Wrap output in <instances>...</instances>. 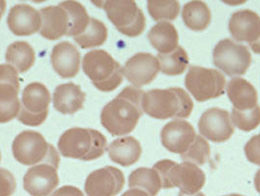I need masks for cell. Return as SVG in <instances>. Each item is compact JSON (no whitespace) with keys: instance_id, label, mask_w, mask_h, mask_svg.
I'll return each mask as SVG.
<instances>
[{"instance_id":"1","label":"cell","mask_w":260,"mask_h":196,"mask_svg":"<svg viewBox=\"0 0 260 196\" xmlns=\"http://www.w3.org/2000/svg\"><path fill=\"white\" fill-rule=\"evenodd\" d=\"M144 92L135 87H126L105 105L101 112V124L114 136H122L136 128L143 115Z\"/></svg>"},{"instance_id":"2","label":"cell","mask_w":260,"mask_h":196,"mask_svg":"<svg viewBox=\"0 0 260 196\" xmlns=\"http://www.w3.org/2000/svg\"><path fill=\"white\" fill-rule=\"evenodd\" d=\"M194 103L190 95L180 88L152 90L144 92L142 109L148 116L158 119L190 117Z\"/></svg>"},{"instance_id":"3","label":"cell","mask_w":260,"mask_h":196,"mask_svg":"<svg viewBox=\"0 0 260 196\" xmlns=\"http://www.w3.org/2000/svg\"><path fill=\"white\" fill-rule=\"evenodd\" d=\"M108 142L102 132L93 129L72 128L60 136L58 148L66 158L92 161L104 155Z\"/></svg>"},{"instance_id":"4","label":"cell","mask_w":260,"mask_h":196,"mask_svg":"<svg viewBox=\"0 0 260 196\" xmlns=\"http://www.w3.org/2000/svg\"><path fill=\"white\" fill-rule=\"evenodd\" d=\"M153 169L158 173L162 188L177 187L185 194H195L206 184V174L195 164L183 162L178 164L171 160H161Z\"/></svg>"},{"instance_id":"5","label":"cell","mask_w":260,"mask_h":196,"mask_svg":"<svg viewBox=\"0 0 260 196\" xmlns=\"http://www.w3.org/2000/svg\"><path fill=\"white\" fill-rule=\"evenodd\" d=\"M82 69L96 89L104 92L117 90L123 80L122 67L106 50L96 49L86 53Z\"/></svg>"},{"instance_id":"6","label":"cell","mask_w":260,"mask_h":196,"mask_svg":"<svg viewBox=\"0 0 260 196\" xmlns=\"http://www.w3.org/2000/svg\"><path fill=\"white\" fill-rule=\"evenodd\" d=\"M100 3L107 17L119 33L129 38L138 37L143 33L146 18L135 1L107 0Z\"/></svg>"},{"instance_id":"7","label":"cell","mask_w":260,"mask_h":196,"mask_svg":"<svg viewBox=\"0 0 260 196\" xmlns=\"http://www.w3.org/2000/svg\"><path fill=\"white\" fill-rule=\"evenodd\" d=\"M60 157L53 145L44 161L30 167L24 177V188L31 196H48L59 184Z\"/></svg>"},{"instance_id":"8","label":"cell","mask_w":260,"mask_h":196,"mask_svg":"<svg viewBox=\"0 0 260 196\" xmlns=\"http://www.w3.org/2000/svg\"><path fill=\"white\" fill-rule=\"evenodd\" d=\"M185 87L197 101L205 102L224 94L226 79L215 69L192 66L185 77Z\"/></svg>"},{"instance_id":"9","label":"cell","mask_w":260,"mask_h":196,"mask_svg":"<svg viewBox=\"0 0 260 196\" xmlns=\"http://www.w3.org/2000/svg\"><path fill=\"white\" fill-rule=\"evenodd\" d=\"M51 96L48 89L41 82H30L22 93L18 120L28 127H38L48 116Z\"/></svg>"},{"instance_id":"10","label":"cell","mask_w":260,"mask_h":196,"mask_svg":"<svg viewBox=\"0 0 260 196\" xmlns=\"http://www.w3.org/2000/svg\"><path fill=\"white\" fill-rule=\"evenodd\" d=\"M213 63L227 76H242L251 64V54L247 46L232 39H223L213 49Z\"/></svg>"},{"instance_id":"11","label":"cell","mask_w":260,"mask_h":196,"mask_svg":"<svg viewBox=\"0 0 260 196\" xmlns=\"http://www.w3.org/2000/svg\"><path fill=\"white\" fill-rule=\"evenodd\" d=\"M19 91L17 70L9 64H0V124L9 123L18 117L21 108Z\"/></svg>"},{"instance_id":"12","label":"cell","mask_w":260,"mask_h":196,"mask_svg":"<svg viewBox=\"0 0 260 196\" xmlns=\"http://www.w3.org/2000/svg\"><path fill=\"white\" fill-rule=\"evenodd\" d=\"M50 145L38 131H22L14 139L12 145L14 158L26 166L38 165L46 159Z\"/></svg>"},{"instance_id":"13","label":"cell","mask_w":260,"mask_h":196,"mask_svg":"<svg viewBox=\"0 0 260 196\" xmlns=\"http://www.w3.org/2000/svg\"><path fill=\"white\" fill-rule=\"evenodd\" d=\"M198 127L204 137L216 144L227 142L234 133V126L229 112L216 107L204 112Z\"/></svg>"},{"instance_id":"14","label":"cell","mask_w":260,"mask_h":196,"mask_svg":"<svg viewBox=\"0 0 260 196\" xmlns=\"http://www.w3.org/2000/svg\"><path fill=\"white\" fill-rule=\"evenodd\" d=\"M124 183L125 179L121 171L107 166L89 174L84 189L87 196H116L122 190Z\"/></svg>"},{"instance_id":"15","label":"cell","mask_w":260,"mask_h":196,"mask_svg":"<svg viewBox=\"0 0 260 196\" xmlns=\"http://www.w3.org/2000/svg\"><path fill=\"white\" fill-rule=\"evenodd\" d=\"M159 71V62L151 53H137L130 57L122 67L123 76L138 89L151 83Z\"/></svg>"},{"instance_id":"16","label":"cell","mask_w":260,"mask_h":196,"mask_svg":"<svg viewBox=\"0 0 260 196\" xmlns=\"http://www.w3.org/2000/svg\"><path fill=\"white\" fill-rule=\"evenodd\" d=\"M194 127L187 121L173 120L168 123L160 132V141L169 152L182 155L195 141Z\"/></svg>"},{"instance_id":"17","label":"cell","mask_w":260,"mask_h":196,"mask_svg":"<svg viewBox=\"0 0 260 196\" xmlns=\"http://www.w3.org/2000/svg\"><path fill=\"white\" fill-rule=\"evenodd\" d=\"M7 25L15 36H32L40 31L41 16L37 9L26 3H19L10 9Z\"/></svg>"},{"instance_id":"18","label":"cell","mask_w":260,"mask_h":196,"mask_svg":"<svg viewBox=\"0 0 260 196\" xmlns=\"http://www.w3.org/2000/svg\"><path fill=\"white\" fill-rule=\"evenodd\" d=\"M229 32L239 42L251 44L260 38V17L254 11L245 9L236 11L229 20Z\"/></svg>"},{"instance_id":"19","label":"cell","mask_w":260,"mask_h":196,"mask_svg":"<svg viewBox=\"0 0 260 196\" xmlns=\"http://www.w3.org/2000/svg\"><path fill=\"white\" fill-rule=\"evenodd\" d=\"M51 64L54 71L63 78H75L79 72L80 53L70 41H61L53 47Z\"/></svg>"},{"instance_id":"20","label":"cell","mask_w":260,"mask_h":196,"mask_svg":"<svg viewBox=\"0 0 260 196\" xmlns=\"http://www.w3.org/2000/svg\"><path fill=\"white\" fill-rule=\"evenodd\" d=\"M41 16L40 35L48 40H56L69 32V14L60 4L47 6L39 11Z\"/></svg>"},{"instance_id":"21","label":"cell","mask_w":260,"mask_h":196,"mask_svg":"<svg viewBox=\"0 0 260 196\" xmlns=\"http://www.w3.org/2000/svg\"><path fill=\"white\" fill-rule=\"evenodd\" d=\"M85 98V93L78 85L74 82L62 83L54 91L53 106L64 115H73L83 108Z\"/></svg>"},{"instance_id":"22","label":"cell","mask_w":260,"mask_h":196,"mask_svg":"<svg viewBox=\"0 0 260 196\" xmlns=\"http://www.w3.org/2000/svg\"><path fill=\"white\" fill-rule=\"evenodd\" d=\"M227 94L236 110L247 111L257 105V92L245 78L239 77L232 78L227 86Z\"/></svg>"},{"instance_id":"23","label":"cell","mask_w":260,"mask_h":196,"mask_svg":"<svg viewBox=\"0 0 260 196\" xmlns=\"http://www.w3.org/2000/svg\"><path fill=\"white\" fill-rule=\"evenodd\" d=\"M110 159L122 167L134 165L141 157L142 147L133 136L119 137L108 147Z\"/></svg>"},{"instance_id":"24","label":"cell","mask_w":260,"mask_h":196,"mask_svg":"<svg viewBox=\"0 0 260 196\" xmlns=\"http://www.w3.org/2000/svg\"><path fill=\"white\" fill-rule=\"evenodd\" d=\"M148 39L158 54H169L174 51L179 42L177 30L169 22H158L150 30Z\"/></svg>"},{"instance_id":"25","label":"cell","mask_w":260,"mask_h":196,"mask_svg":"<svg viewBox=\"0 0 260 196\" xmlns=\"http://www.w3.org/2000/svg\"><path fill=\"white\" fill-rule=\"evenodd\" d=\"M182 20L190 30L203 32L211 23V12L205 2L190 1L183 6Z\"/></svg>"},{"instance_id":"26","label":"cell","mask_w":260,"mask_h":196,"mask_svg":"<svg viewBox=\"0 0 260 196\" xmlns=\"http://www.w3.org/2000/svg\"><path fill=\"white\" fill-rule=\"evenodd\" d=\"M5 59L18 73H26L36 62V52L26 41H15L8 46Z\"/></svg>"},{"instance_id":"27","label":"cell","mask_w":260,"mask_h":196,"mask_svg":"<svg viewBox=\"0 0 260 196\" xmlns=\"http://www.w3.org/2000/svg\"><path fill=\"white\" fill-rule=\"evenodd\" d=\"M128 186L143 190L150 196H156L162 188L161 180L155 169L138 168L133 171L128 178Z\"/></svg>"},{"instance_id":"28","label":"cell","mask_w":260,"mask_h":196,"mask_svg":"<svg viewBox=\"0 0 260 196\" xmlns=\"http://www.w3.org/2000/svg\"><path fill=\"white\" fill-rule=\"evenodd\" d=\"M59 4L69 14V32L67 37L76 38L83 34L91 20L85 7L78 1H63Z\"/></svg>"},{"instance_id":"29","label":"cell","mask_w":260,"mask_h":196,"mask_svg":"<svg viewBox=\"0 0 260 196\" xmlns=\"http://www.w3.org/2000/svg\"><path fill=\"white\" fill-rule=\"evenodd\" d=\"M156 58L159 62L160 72L168 76H179L189 65L188 54L181 46L169 54H157Z\"/></svg>"},{"instance_id":"30","label":"cell","mask_w":260,"mask_h":196,"mask_svg":"<svg viewBox=\"0 0 260 196\" xmlns=\"http://www.w3.org/2000/svg\"><path fill=\"white\" fill-rule=\"evenodd\" d=\"M108 39V29L103 22L91 18L90 23L83 34L74 38V40L83 49L103 45Z\"/></svg>"},{"instance_id":"31","label":"cell","mask_w":260,"mask_h":196,"mask_svg":"<svg viewBox=\"0 0 260 196\" xmlns=\"http://www.w3.org/2000/svg\"><path fill=\"white\" fill-rule=\"evenodd\" d=\"M147 7L150 16L156 22L175 20L180 12V4L174 0H149Z\"/></svg>"},{"instance_id":"32","label":"cell","mask_w":260,"mask_h":196,"mask_svg":"<svg viewBox=\"0 0 260 196\" xmlns=\"http://www.w3.org/2000/svg\"><path fill=\"white\" fill-rule=\"evenodd\" d=\"M210 157V146L206 138L201 135H197L193 144L183 153L181 158L184 162L195 164L198 167L205 165Z\"/></svg>"},{"instance_id":"33","label":"cell","mask_w":260,"mask_h":196,"mask_svg":"<svg viewBox=\"0 0 260 196\" xmlns=\"http://www.w3.org/2000/svg\"><path fill=\"white\" fill-rule=\"evenodd\" d=\"M231 121L235 127L243 131L255 130L260 125V106L247 111H239L233 108L231 113Z\"/></svg>"},{"instance_id":"34","label":"cell","mask_w":260,"mask_h":196,"mask_svg":"<svg viewBox=\"0 0 260 196\" xmlns=\"http://www.w3.org/2000/svg\"><path fill=\"white\" fill-rule=\"evenodd\" d=\"M17 183L10 171L0 168V196L13 195Z\"/></svg>"},{"instance_id":"35","label":"cell","mask_w":260,"mask_h":196,"mask_svg":"<svg viewBox=\"0 0 260 196\" xmlns=\"http://www.w3.org/2000/svg\"><path fill=\"white\" fill-rule=\"evenodd\" d=\"M245 153L250 163L260 166V133L253 135L247 142L245 145Z\"/></svg>"},{"instance_id":"36","label":"cell","mask_w":260,"mask_h":196,"mask_svg":"<svg viewBox=\"0 0 260 196\" xmlns=\"http://www.w3.org/2000/svg\"><path fill=\"white\" fill-rule=\"evenodd\" d=\"M51 196H84V193L76 186L64 185L54 191Z\"/></svg>"},{"instance_id":"37","label":"cell","mask_w":260,"mask_h":196,"mask_svg":"<svg viewBox=\"0 0 260 196\" xmlns=\"http://www.w3.org/2000/svg\"><path fill=\"white\" fill-rule=\"evenodd\" d=\"M121 196H150L147 194L143 190L137 189V188H131L129 190L125 191Z\"/></svg>"},{"instance_id":"38","label":"cell","mask_w":260,"mask_h":196,"mask_svg":"<svg viewBox=\"0 0 260 196\" xmlns=\"http://www.w3.org/2000/svg\"><path fill=\"white\" fill-rule=\"evenodd\" d=\"M249 46H250V48H251V50L253 52L256 53V54H260V38L257 41L249 44Z\"/></svg>"},{"instance_id":"39","label":"cell","mask_w":260,"mask_h":196,"mask_svg":"<svg viewBox=\"0 0 260 196\" xmlns=\"http://www.w3.org/2000/svg\"><path fill=\"white\" fill-rule=\"evenodd\" d=\"M254 186H255V189L257 190V192L260 193V169L256 172L255 177H254Z\"/></svg>"},{"instance_id":"40","label":"cell","mask_w":260,"mask_h":196,"mask_svg":"<svg viewBox=\"0 0 260 196\" xmlns=\"http://www.w3.org/2000/svg\"><path fill=\"white\" fill-rule=\"evenodd\" d=\"M5 10H6V1L0 0V20H1L2 16L5 13Z\"/></svg>"},{"instance_id":"41","label":"cell","mask_w":260,"mask_h":196,"mask_svg":"<svg viewBox=\"0 0 260 196\" xmlns=\"http://www.w3.org/2000/svg\"><path fill=\"white\" fill-rule=\"evenodd\" d=\"M178 196H206L203 192H198V193H195V194H185V193H182V192H179V194Z\"/></svg>"},{"instance_id":"42","label":"cell","mask_w":260,"mask_h":196,"mask_svg":"<svg viewBox=\"0 0 260 196\" xmlns=\"http://www.w3.org/2000/svg\"><path fill=\"white\" fill-rule=\"evenodd\" d=\"M224 196H244V195H241V194H236V193H233V194H229V195H224Z\"/></svg>"},{"instance_id":"43","label":"cell","mask_w":260,"mask_h":196,"mask_svg":"<svg viewBox=\"0 0 260 196\" xmlns=\"http://www.w3.org/2000/svg\"><path fill=\"white\" fill-rule=\"evenodd\" d=\"M0 162H1V152H0Z\"/></svg>"}]
</instances>
